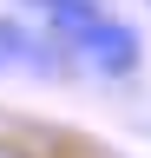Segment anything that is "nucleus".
Here are the masks:
<instances>
[{
	"label": "nucleus",
	"mask_w": 151,
	"mask_h": 158,
	"mask_svg": "<svg viewBox=\"0 0 151 158\" xmlns=\"http://www.w3.org/2000/svg\"><path fill=\"white\" fill-rule=\"evenodd\" d=\"M79 66L92 73V79H131L145 66V33L131 27V20H99L85 40H79Z\"/></svg>",
	"instance_id": "f257e3e1"
},
{
	"label": "nucleus",
	"mask_w": 151,
	"mask_h": 158,
	"mask_svg": "<svg viewBox=\"0 0 151 158\" xmlns=\"http://www.w3.org/2000/svg\"><path fill=\"white\" fill-rule=\"evenodd\" d=\"M46 53H66V46H59L53 33L40 40L26 20H7V13H0V73H53Z\"/></svg>",
	"instance_id": "f03ea898"
},
{
	"label": "nucleus",
	"mask_w": 151,
	"mask_h": 158,
	"mask_svg": "<svg viewBox=\"0 0 151 158\" xmlns=\"http://www.w3.org/2000/svg\"><path fill=\"white\" fill-rule=\"evenodd\" d=\"M99 20H105V7H99V0H59V7L46 13V33L59 40L66 53H79V40L99 27Z\"/></svg>",
	"instance_id": "7ed1b4c3"
},
{
	"label": "nucleus",
	"mask_w": 151,
	"mask_h": 158,
	"mask_svg": "<svg viewBox=\"0 0 151 158\" xmlns=\"http://www.w3.org/2000/svg\"><path fill=\"white\" fill-rule=\"evenodd\" d=\"M20 7H26V13H40V20H46L53 7H59V0H20Z\"/></svg>",
	"instance_id": "20e7f679"
}]
</instances>
